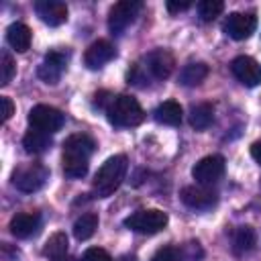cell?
Returning a JSON list of instances; mask_svg holds the SVG:
<instances>
[{
	"instance_id": "277c9868",
	"label": "cell",
	"mask_w": 261,
	"mask_h": 261,
	"mask_svg": "<svg viewBox=\"0 0 261 261\" xmlns=\"http://www.w3.org/2000/svg\"><path fill=\"white\" fill-rule=\"evenodd\" d=\"M47 177H49V169L43 163H29L12 173V184L16 186V190L24 194H33L45 186Z\"/></svg>"
},
{
	"instance_id": "7402d4cb",
	"label": "cell",
	"mask_w": 261,
	"mask_h": 261,
	"mask_svg": "<svg viewBox=\"0 0 261 261\" xmlns=\"http://www.w3.org/2000/svg\"><path fill=\"white\" fill-rule=\"evenodd\" d=\"M255 243H257V234L251 226H239L232 234V249L234 253H249L255 249Z\"/></svg>"
},
{
	"instance_id": "52a82bcc",
	"label": "cell",
	"mask_w": 261,
	"mask_h": 261,
	"mask_svg": "<svg viewBox=\"0 0 261 261\" xmlns=\"http://www.w3.org/2000/svg\"><path fill=\"white\" fill-rule=\"evenodd\" d=\"M224 173V157L222 155H208L202 157L194 167H192V177L200 186H210L216 184Z\"/></svg>"
},
{
	"instance_id": "4fadbf2b",
	"label": "cell",
	"mask_w": 261,
	"mask_h": 261,
	"mask_svg": "<svg viewBox=\"0 0 261 261\" xmlns=\"http://www.w3.org/2000/svg\"><path fill=\"white\" fill-rule=\"evenodd\" d=\"M67 63V55L61 53V51H51L45 55V61L39 65V77L45 82V84H57L61 73H63V67Z\"/></svg>"
},
{
	"instance_id": "9c48e42d",
	"label": "cell",
	"mask_w": 261,
	"mask_h": 261,
	"mask_svg": "<svg viewBox=\"0 0 261 261\" xmlns=\"http://www.w3.org/2000/svg\"><path fill=\"white\" fill-rule=\"evenodd\" d=\"M230 71L247 88H255V86L261 84V65L249 55L234 57L232 63H230Z\"/></svg>"
},
{
	"instance_id": "ffe728a7",
	"label": "cell",
	"mask_w": 261,
	"mask_h": 261,
	"mask_svg": "<svg viewBox=\"0 0 261 261\" xmlns=\"http://www.w3.org/2000/svg\"><path fill=\"white\" fill-rule=\"evenodd\" d=\"M208 65L206 63H188L181 71H179V84L181 86H198L208 77Z\"/></svg>"
},
{
	"instance_id": "83f0119b",
	"label": "cell",
	"mask_w": 261,
	"mask_h": 261,
	"mask_svg": "<svg viewBox=\"0 0 261 261\" xmlns=\"http://www.w3.org/2000/svg\"><path fill=\"white\" fill-rule=\"evenodd\" d=\"M12 75H14V61L4 51L2 53V61H0V86H8L10 80H12Z\"/></svg>"
},
{
	"instance_id": "2e32d148",
	"label": "cell",
	"mask_w": 261,
	"mask_h": 261,
	"mask_svg": "<svg viewBox=\"0 0 261 261\" xmlns=\"http://www.w3.org/2000/svg\"><path fill=\"white\" fill-rule=\"evenodd\" d=\"M31 29L24 24V22H12L8 29H6V41L8 45L18 51V53H24L29 47H31Z\"/></svg>"
},
{
	"instance_id": "44dd1931",
	"label": "cell",
	"mask_w": 261,
	"mask_h": 261,
	"mask_svg": "<svg viewBox=\"0 0 261 261\" xmlns=\"http://www.w3.org/2000/svg\"><path fill=\"white\" fill-rule=\"evenodd\" d=\"M212 120H214V108H212V104H208V102H202V104H198V106H194V108L190 110V124H192L196 130L208 128V126L212 124Z\"/></svg>"
},
{
	"instance_id": "f1b7e54d",
	"label": "cell",
	"mask_w": 261,
	"mask_h": 261,
	"mask_svg": "<svg viewBox=\"0 0 261 261\" xmlns=\"http://www.w3.org/2000/svg\"><path fill=\"white\" fill-rule=\"evenodd\" d=\"M82 261H112V257L100 247H90V249L84 251Z\"/></svg>"
},
{
	"instance_id": "8fae6325",
	"label": "cell",
	"mask_w": 261,
	"mask_h": 261,
	"mask_svg": "<svg viewBox=\"0 0 261 261\" xmlns=\"http://www.w3.org/2000/svg\"><path fill=\"white\" fill-rule=\"evenodd\" d=\"M35 12L49 27H59L67 20V6L61 0H39L35 2Z\"/></svg>"
},
{
	"instance_id": "4dcf8cb0",
	"label": "cell",
	"mask_w": 261,
	"mask_h": 261,
	"mask_svg": "<svg viewBox=\"0 0 261 261\" xmlns=\"http://www.w3.org/2000/svg\"><path fill=\"white\" fill-rule=\"evenodd\" d=\"M0 106H2V120L6 122V120L14 114V104H12V100H10L8 96H2V98H0Z\"/></svg>"
},
{
	"instance_id": "f546056e",
	"label": "cell",
	"mask_w": 261,
	"mask_h": 261,
	"mask_svg": "<svg viewBox=\"0 0 261 261\" xmlns=\"http://www.w3.org/2000/svg\"><path fill=\"white\" fill-rule=\"evenodd\" d=\"M151 261H177V249L175 247H161L153 253Z\"/></svg>"
},
{
	"instance_id": "d6a6232c",
	"label": "cell",
	"mask_w": 261,
	"mask_h": 261,
	"mask_svg": "<svg viewBox=\"0 0 261 261\" xmlns=\"http://www.w3.org/2000/svg\"><path fill=\"white\" fill-rule=\"evenodd\" d=\"M251 157L261 165V141H255V143L251 145Z\"/></svg>"
},
{
	"instance_id": "8992f818",
	"label": "cell",
	"mask_w": 261,
	"mask_h": 261,
	"mask_svg": "<svg viewBox=\"0 0 261 261\" xmlns=\"http://www.w3.org/2000/svg\"><path fill=\"white\" fill-rule=\"evenodd\" d=\"M29 122H31L33 128L51 135V133H55V130H59L63 126V114L53 106L37 104L29 112Z\"/></svg>"
},
{
	"instance_id": "30bf717a",
	"label": "cell",
	"mask_w": 261,
	"mask_h": 261,
	"mask_svg": "<svg viewBox=\"0 0 261 261\" xmlns=\"http://www.w3.org/2000/svg\"><path fill=\"white\" fill-rule=\"evenodd\" d=\"M179 198L192 210H210L218 202L216 192L208 190L206 186H186V188H181Z\"/></svg>"
},
{
	"instance_id": "7c38bea8",
	"label": "cell",
	"mask_w": 261,
	"mask_h": 261,
	"mask_svg": "<svg viewBox=\"0 0 261 261\" xmlns=\"http://www.w3.org/2000/svg\"><path fill=\"white\" fill-rule=\"evenodd\" d=\"M173 65H175V59L165 49H155L147 55V69L155 80H167L173 71Z\"/></svg>"
},
{
	"instance_id": "e0dca14e",
	"label": "cell",
	"mask_w": 261,
	"mask_h": 261,
	"mask_svg": "<svg viewBox=\"0 0 261 261\" xmlns=\"http://www.w3.org/2000/svg\"><path fill=\"white\" fill-rule=\"evenodd\" d=\"M94 149H96V143L88 135H71L63 141V153H69V155H80L90 159Z\"/></svg>"
},
{
	"instance_id": "5b68a950",
	"label": "cell",
	"mask_w": 261,
	"mask_h": 261,
	"mask_svg": "<svg viewBox=\"0 0 261 261\" xmlns=\"http://www.w3.org/2000/svg\"><path fill=\"white\" fill-rule=\"evenodd\" d=\"M143 4L139 0H120L110 8L108 14V29L112 35H120L141 12Z\"/></svg>"
},
{
	"instance_id": "cb8c5ba5",
	"label": "cell",
	"mask_w": 261,
	"mask_h": 261,
	"mask_svg": "<svg viewBox=\"0 0 261 261\" xmlns=\"http://www.w3.org/2000/svg\"><path fill=\"white\" fill-rule=\"evenodd\" d=\"M63 173L67 177H71V179L84 177L88 173V157L63 153Z\"/></svg>"
},
{
	"instance_id": "836d02e7",
	"label": "cell",
	"mask_w": 261,
	"mask_h": 261,
	"mask_svg": "<svg viewBox=\"0 0 261 261\" xmlns=\"http://www.w3.org/2000/svg\"><path fill=\"white\" fill-rule=\"evenodd\" d=\"M55 261H73V259H71V257H65V255H63V257H59V259H55Z\"/></svg>"
},
{
	"instance_id": "7a4b0ae2",
	"label": "cell",
	"mask_w": 261,
	"mask_h": 261,
	"mask_svg": "<svg viewBox=\"0 0 261 261\" xmlns=\"http://www.w3.org/2000/svg\"><path fill=\"white\" fill-rule=\"evenodd\" d=\"M106 114H108V120L116 126H137L145 118V110L141 108V104L126 94L114 96L106 108Z\"/></svg>"
},
{
	"instance_id": "484cf974",
	"label": "cell",
	"mask_w": 261,
	"mask_h": 261,
	"mask_svg": "<svg viewBox=\"0 0 261 261\" xmlns=\"http://www.w3.org/2000/svg\"><path fill=\"white\" fill-rule=\"evenodd\" d=\"M222 10H224V2H220V0H202V2H198V16L204 22L214 20Z\"/></svg>"
},
{
	"instance_id": "d4e9b609",
	"label": "cell",
	"mask_w": 261,
	"mask_h": 261,
	"mask_svg": "<svg viewBox=\"0 0 261 261\" xmlns=\"http://www.w3.org/2000/svg\"><path fill=\"white\" fill-rule=\"evenodd\" d=\"M65 253H67V234H65V232H55V234H51V237L47 239L45 247H43V255H47V257H51V259L55 261V259L63 257Z\"/></svg>"
},
{
	"instance_id": "4316f807",
	"label": "cell",
	"mask_w": 261,
	"mask_h": 261,
	"mask_svg": "<svg viewBox=\"0 0 261 261\" xmlns=\"http://www.w3.org/2000/svg\"><path fill=\"white\" fill-rule=\"evenodd\" d=\"M202 255H204V251L198 241H190L181 249H177V261H200Z\"/></svg>"
},
{
	"instance_id": "d6986e66",
	"label": "cell",
	"mask_w": 261,
	"mask_h": 261,
	"mask_svg": "<svg viewBox=\"0 0 261 261\" xmlns=\"http://www.w3.org/2000/svg\"><path fill=\"white\" fill-rule=\"evenodd\" d=\"M22 147L27 153H45L49 147H51V135L49 133H43V130H37V128H31L24 137H22Z\"/></svg>"
},
{
	"instance_id": "ac0fdd59",
	"label": "cell",
	"mask_w": 261,
	"mask_h": 261,
	"mask_svg": "<svg viewBox=\"0 0 261 261\" xmlns=\"http://www.w3.org/2000/svg\"><path fill=\"white\" fill-rule=\"evenodd\" d=\"M153 116H155V120H157L159 124L177 126V124L181 122L184 110H181V106H179L177 102H173V100H167V102H163V104H159V106L155 108Z\"/></svg>"
},
{
	"instance_id": "ba28073f",
	"label": "cell",
	"mask_w": 261,
	"mask_h": 261,
	"mask_svg": "<svg viewBox=\"0 0 261 261\" xmlns=\"http://www.w3.org/2000/svg\"><path fill=\"white\" fill-rule=\"evenodd\" d=\"M224 33L234 39V41H245L249 39L255 29H257V18L251 14V12H232L226 16L224 24H222Z\"/></svg>"
},
{
	"instance_id": "1f68e13d",
	"label": "cell",
	"mask_w": 261,
	"mask_h": 261,
	"mask_svg": "<svg viewBox=\"0 0 261 261\" xmlns=\"http://www.w3.org/2000/svg\"><path fill=\"white\" fill-rule=\"evenodd\" d=\"M165 6H167V10H169L171 14H175V12H184V10H188V8L192 6V2H188V0H184V2H175V0H169Z\"/></svg>"
},
{
	"instance_id": "3957f363",
	"label": "cell",
	"mask_w": 261,
	"mask_h": 261,
	"mask_svg": "<svg viewBox=\"0 0 261 261\" xmlns=\"http://www.w3.org/2000/svg\"><path fill=\"white\" fill-rule=\"evenodd\" d=\"M124 226L141 234H155L167 226V214L157 208L139 210L124 218Z\"/></svg>"
},
{
	"instance_id": "9a60e30c",
	"label": "cell",
	"mask_w": 261,
	"mask_h": 261,
	"mask_svg": "<svg viewBox=\"0 0 261 261\" xmlns=\"http://www.w3.org/2000/svg\"><path fill=\"white\" fill-rule=\"evenodd\" d=\"M39 226H41V216L39 214L20 212V214L10 218V226L8 228L16 239H29L39 230Z\"/></svg>"
},
{
	"instance_id": "603a6c76",
	"label": "cell",
	"mask_w": 261,
	"mask_h": 261,
	"mask_svg": "<svg viewBox=\"0 0 261 261\" xmlns=\"http://www.w3.org/2000/svg\"><path fill=\"white\" fill-rule=\"evenodd\" d=\"M96 228H98V216L94 212H86L73 222V237L77 241H88L96 232Z\"/></svg>"
},
{
	"instance_id": "6da1fadb",
	"label": "cell",
	"mask_w": 261,
	"mask_h": 261,
	"mask_svg": "<svg viewBox=\"0 0 261 261\" xmlns=\"http://www.w3.org/2000/svg\"><path fill=\"white\" fill-rule=\"evenodd\" d=\"M126 169H128V161H126V155H112L108 157L102 167L98 169L96 177H94V194L98 198H108L112 196L118 186L122 184L124 175H126Z\"/></svg>"
},
{
	"instance_id": "5bb4252c",
	"label": "cell",
	"mask_w": 261,
	"mask_h": 261,
	"mask_svg": "<svg viewBox=\"0 0 261 261\" xmlns=\"http://www.w3.org/2000/svg\"><path fill=\"white\" fill-rule=\"evenodd\" d=\"M114 55H116L114 47H112L108 41L100 39V41L92 43V45L86 49V55H84V63H86L90 69H98V67L106 65L110 59H114Z\"/></svg>"
}]
</instances>
